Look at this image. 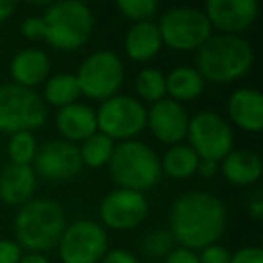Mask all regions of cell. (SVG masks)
Returning a JSON list of instances; mask_svg holds the SVG:
<instances>
[{
	"label": "cell",
	"mask_w": 263,
	"mask_h": 263,
	"mask_svg": "<svg viewBox=\"0 0 263 263\" xmlns=\"http://www.w3.org/2000/svg\"><path fill=\"white\" fill-rule=\"evenodd\" d=\"M36 155V139L31 132H18L13 134L9 141V157L13 164L29 166Z\"/></svg>",
	"instance_id": "27"
},
{
	"label": "cell",
	"mask_w": 263,
	"mask_h": 263,
	"mask_svg": "<svg viewBox=\"0 0 263 263\" xmlns=\"http://www.w3.org/2000/svg\"><path fill=\"white\" fill-rule=\"evenodd\" d=\"M204 15L211 26L218 27L226 34L236 36L254 24L258 4L254 0H209Z\"/></svg>",
	"instance_id": "14"
},
{
	"label": "cell",
	"mask_w": 263,
	"mask_h": 263,
	"mask_svg": "<svg viewBox=\"0 0 263 263\" xmlns=\"http://www.w3.org/2000/svg\"><path fill=\"white\" fill-rule=\"evenodd\" d=\"M18 263H49V261L42 254H29L26 258H20Z\"/></svg>",
	"instance_id": "39"
},
{
	"label": "cell",
	"mask_w": 263,
	"mask_h": 263,
	"mask_svg": "<svg viewBox=\"0 0 263 263\" xmlns=\"http://www.w3.org/2000/svg\"><path fill=\"white\" fill-rule=\"evenodd\" d=\"M162 38L159 26L152 22H139L132 27L126 34L124 49L126 54L136 62H148L161 51Z\"/></svg>",
	"instance_id": "20"
},
{
	"label": "cell",
	"mask_w": 263,
	"mask_h": 263,
	"mask_svg": "<svg viewBox=\"0 0 263 263\" xmlns=\"http://www.w3.org/2000/svg\"><path fill=\"white\" fill-rule=\"evenodd\" d=\"M148 112L143 103L128 96H114L96 114L98 128L108 139L130 141L146 126Z\"/></svg>",
	"instance_id": "8"
},
{
	"label": "cell",
	"mask_w": 263,
	"mask_h": 263,
	"mask_svg": "<svg viewBox=\"0 0 263 263\" xmlns=\"http://www.w3.org/2000/svg\"><path fill=\"white\" fill-rule=\"evenodd\" d=\"M36 172L51 180H67L80 175L83 162L80 150L67 141H51L34 155Z\"/></svg>",
	"instance_id": "13"
},
{
	"label": "cell",
	"mask_w": 263,
	"mask_h": 263,
	"mask_svg": "<svg viewBox=\"0 0 263 263\" xmlns=\"http://www.w3.org/2000/svg\"><path fill=\"white\" fill-rule=\"evenodd\" d=\"M117 8L126 18L139 22H148L150 16L157 13L159 6L155 0H121L117 2Z\"/></svg>",
	"instance_id": "28"
},
{
	"label": "cell",
	"mask_w": 263,
	"mask_h": 263,
	"mask_svg": "<svg viewBox=\"0 0 263 263\" xmlns=\"http://www.w3.org/2000/svg\"><path fill=\"white\" fill-rule=\"evenodd\" d=\"M56 126L60 134L65 137L67 143L70 141H87L98 130L96 112L87 105L72 103L65 106L56 116Z\"/></svg>",
	"instance_id": "16"
},
{
	"label": "cell",
	"mask_w": 263,
	"mask_h": 263,
	"mask_svg": "<svg viewBox=\"0 0 263 263\" xmlns=\"http://www.w3.org/2000/svg\"><path fill=\"white\" fill-rule=\"evenodd\" d=\"M18 241L29 251H49L60 243L65 231V215L54 200L27 202L15 220Z\"/></svg>",
	"instance_id": "3"
},
{
	"label": "cell",
	"mask_w": 263,
	"mask_h": 263,
	"mask_svg": "<svg viewBox=\"0 0 263 263\" xmlns=\"http://www.w3.org/2000/svg\"><path fill=\"white\" fill-rule=\"evenodd\" d=\"M80 94L81 92L76 76L69 72H62L52 76L47 81V87H45V99L51 105L60 106V108H65V106L76 103Z\"/></svg>",
	"instance_id": "24"
},
{
	"label": "cell",
	"mask_w": 263,
	"mask_h": 263,
	"mask_svg": "<svg viewBox=\"0 0 263 263\" xmlns=\"http://www.w3.org/2000/svg\"><path fill=\"white\" fill-rule=\"evenodd\" d=\"M45 38L56 49L74 51L83 47L94 29L92 11L81 2L65 0L58 4H49L44 15Z\"/></svg>",
	"instance_id": "5"
},
{
	"label": "cell",
	"mask_w": 263,
	"mask_h": 263,
	"mask_svg": "<svg viewBox=\"0 0 263 263\" xmlns=\"http://www.w3.org/2000/svg\"><path fill=\"white\" fill-rule=\"evenodd\" d=\"M16 4L15 2H9V0H0V22L8 20L9 16L15 13Z\"/></svg>",
	"instance_id": "37"
},
{
	"label": "cell",
	"mask_w": 263,
	"mask_h": 263,
	"mask_svg": "<svg viewBox=\"0 0 263 263\" xmlns=\"http://www.w3.org/2000/svg\"><path fill=\"white\" fill-rule=\"evenodd\" d=\"M137 94L144 99V101L157 103L164 99L166 94V78L161 70L157 69H144L137 76L136 81Z\"/></svg>",
	"instance_id": "26"
},
{
	"label": "cell",
	"mask_w": 263,
	"mask_h": 263,
	"mask_svg": "<svg viewBox=\"0 0 263 263\" xmlns=\"http://www.w3.org/2000/svg\"><path fill=\"white\" fill-rule=\"evenodd\" d=\"M47 110L33 88L18 85L0 87V132L18 134L29 132L45 123Z\"/></svg>",
	"instance_id": "6"
},
{
	"label": "cell",
	"mask_w": 263,
	"mask_h": 263,
	"mask_svg": "<svg viewBox=\"0 0 263 263\" xmlns=\"http://www.w3.org/2000/svg\"><path fill=\"white\" fill-rule=\"evenodd\" d=\"M103 263H139L134 254H130L128 251H112L105 256Z\"/></svg>",
	"instance_id": "35"
},
{
	"label": "cell",
	"mask_w": 263,
	"mask_h": 263,
	"mask_svg": "<svg viewBox=\"0 0 263 263\" xmlns=\"http://www.w3.org/2000/svg\"><path fill=\"white\" fill-rule=\"evenodd\" d=\"M22 254H20L18 243L9 240H0V263H18Z\"/></svg>",
	"instance_id": "32"
},
{
	"label": "cell",
	"mask_w": 263,
	"mask_h": 263,
	"mask_svg": "<svg viewBox=\"0 0 263 263\" xmlns=\"http://www.w3.org/2000/svg\"><path fill=\"white\" fill-rule=\"evenodd\" d=\"M49 58L40 49H26L18 52L11 62V76L15 85L31 88L40 85L49 74Z\"/></svg>",
	"instance_id": "19"
},
{
	"label": "cell",
	"mask_w": 263,
	"mask_h": 263,
	"mask_svg": "<svg viewBox=\"0 0 263 263\" xmlns=\"http://www.w3.org/2000/svg\"><path fill=\"white\" fill-rule=\"evenodd\" d=\"M204 90V78L197 69L179 67L172 70L166 78V92L173 98V101H191Z\"/></svg>",
	"instance_id": "22"
},
{
	"label": "cell",
	"mask_w": 263,
	"mask_h": 263,
	"mask_svg": "<svg viewBox=\"0 0 263 263\" xmlns=\"http://www.w3.org/2000/svg\"><path fill=\"white\" fill-rule=\"evenodd\" d=\"M229 116L240 128L258 134L263 128V96L254 88H240L229 99Z\"/></svg>",
	"instance_id": "17"
},
{
	"label": "cell",
	"mask_w": 263,
	"mask_h": 263,
	"mask_svg": "<svg viewBox=\"0 0 263 263\" xmlns=\"http://www.w3.org/2000/svg\"><path fill=\"white\" fill-rule=\"evenodd\" d=\"M197 172H200V175H204V177H208V179H209V177L215 175V172H216V162L204 161V159H200V161H198Z\"/></svg>",
	"instance_id": "38"
},
{
	"label": "cell",
	"mask_w": 263,
	"mask_h": 263,
	"mask_svg": "<svg viewBox=\"0 0 263 263\" xmlns=\"http://www.w3.org/2000/svg\"><path fill=\"white\" fill-rule=\"evenodd\" d=\"M231 263H263V251L259 247H245L231 256Z\"/></svg>",
	"instance_id": "33"
},
{
	"label": "cell",
	"mask_w": 263,
	"mask_h": 263,
	"mask_svg": "<svg viewBox=\"0 0 263 263\" xmlns=\"http://www.w3.org/2000/svg\"><path fill=\"white\" fill-rule=\"evenodd\" d=\"M114 141L108 139L103 134H94L92 137H88L87 141H83L80 150L81 162L90 168H99V166L110 162L114 154Z\"/></svg>",
	"instance_id": "25"
},
{
	"label": "cell",
	"mask_w": 263,
	"mask_h": 263,
	"mask_svg": "<svg viewBox=\"0 0 263 263\" xmlns=\"http://www.w3.org/2000/svg\"><path fill=\"white\" fill-rule=\"evenodd\" d=\"M123 62L112 51L94 52L78 70L80 92L92 99H110L123 85Z\"/></svg>",
	"instance_id": "9"
},
{
	"label": "cell",
	"mask_w": 263,
	"mask_h": 263,
	"mask_svg": "<svg viewBox=\"0 0 263 263\" xmlns=\"http://www.w3.org/2000/svg\"><path fill=\"white\" fill-rule=\"evenodd\" d=\"M254 52L240 36L220 34L211 36L198 49V74L213 83H229L240 80L251 70Z\"/></svg>",
	"instance_id": "2"
},
{
	"label": "cell",
	"mask_w": 263,
	"mask_h": 263,
	"mask_svg": "<svg viewBox=\"0 0 263 263\" xmlns=\"http://www.w3.org/2000/svg\"><path fill=\"white\" fill-rule=\"evenodd\" d=\"M191 150L204 161L218 162L233 148V132L229 124L215 112H200L187 124Z\"/></svg>",
	"instance_id": "10"
},
{
	"label": "cell",
	"mask_w": 263,
	"mask_h": 263,
	"mask_svg": "<svg viewBox=\"0 0 263 263\" xmlns=\"http://www.w3.org/2000/svg\"><path fill=\"white\" fill-rule=\"evenodd\" d=\"M198 161H200L198 155L190 146H186V144H175L164 155L162 168H164L166 175L173 177V179H187V177H191L197 172Z\"/></svg>",
	"instance_id": "23"
},
{
	"label": "cell",
	"mask_w": 263,
	"mask_h": 263,
	"mask_svg": "<svg viewBox=\"0 0 263 263\" xmlns=\"http://www.w3.org/2000/svg\"><path fill=\"white\" fill-rule=\"evenodd\" d=\"M198 259L200 263H231V254L220 245H209Z\"/></svg>",
	"instance_id": "31"
},
{
	"label": "cell",
	"mask_w": 263,
	"mask_h": 263,
	"mask_svg": "<svg viewBox=\"0 0 263 263\" xmlns=\"http://www.w3.org/2000/svg\"><path fill=\"white\" fill-rule=\"evenodd\" d=\"M172 236L184 249H205L213 245L226 229V208L209 193H186L173 204Z\"/></svg>",
	"instance_id": "1"
},
{
	"label": "cell",
	"mask_w": 263,
	"mask_h": 263,
	"mask_svg": "<svg viewBox=\"0 0 263 263\" xmlns=\"http://www.w3.org/2000/svg\"><path fill=\"white\" fill-rule=\"evenodd\" d=\"M222 172L229 182L249 186L261 177V159L251 150L229 152L223 159Z\"/></svg>",
	"instance_id": "21"
},
{
	"label": "cell",
	"mask_w": 263,
	"mask_h": 263,
	"mask_svg": "<svg viewBox=\"0 0 263 263\" xmlns=\"http://www.w3.org/2000/svg\"><path fill=\"white\" fill-rule=\"evenodd\" d=\"M166 263H200V259L193 251L180 247L170 252L168 258H166Z\"/></svg>",
	"instance_id": "34"
},
{
	"label": "cell",
	"mask_w": 263,
	"mask_h": 263,
	"mask_svg": "<svg viewBox=\"0 0 263 263\" xmlns=\"http://www.w3.org/2000/svg\"><path fill=\"white\" fill-rule=\"evenodd\" d=\"M173 243L172 233L164 229H155L150 234H146L143 240V252L150 258H161L168 254Z\"/></svg>",
	"instance_id": "29"
},
{
	"label": "cell",
	"mask_w": 263,
	"mask_h": 263,
	"mask_svg": "<svg viewBox=\"0 0 263 263\" xmlns=\"http://www.w3.org/2000/svg\"><path fill=\"white\" fill-rule=\"evenodd\" d=\"M150 130L161 143L175 144L182 141L187 134V114L179 103L173 99H161L154 103L146 117Z\"/></svg>",
	"instance_id": "15"
},
{
	"label": "cell",
	"mask_w": 263,
	"mask_h": 263,
	"mask_svg": "<svg viewBox=\"0 0 263 263\" xmlns=\"http://www.w3.org/2000/svg\"><path fill=\"white\" fill-rule=\"evenodd\" d=\"M106 251V233L99 223L80 220L67 227L60 240L63 263H98Z\"/></svg>",
	"instance_id": "11"
},
{
	"label": "cell",
	"mask_w": 263,
	"mask_h": 263,
	"mask_svg": "<svg viewBox=\"0 0 263 263\" xmlns=\"http://www.w3.org/2000/svg\"><path fill=\"white\" fill-rule=\"evenodd\" d=\"M34 172L31 166L11 164L0 175V198L9 205H24L34 191Z\"/></svg>",
	"instance_id": "18"
},
{
	"label": "cell",
	"mask_w": 263,
	"mask_h": 263,
	"mask_svg": "<svg viewBox=\"0 0 263 263\" xmlns=\"http://www.w3.org/2000/svg\"><path fill=\"white\" fill-rule=\"evenodd\" d=\"M101 220L110 229L126 231L137 227L148 215V202L143 193L116 190L101 202Z\"/></svg>",
	"instance_id": "12"
},
{
	"label": "cell",
	"mask_w": 263,
	"mask_h": 263,
	"mask_svg": "<svg viewBox=\"0 0 263 263\" xmlns=\"http://www.w3.org/2000/svg\"><path fill=\"white\" fill-rule=\"evenodd\" d=\"M112 179L123 190H152L161 177V161L148 144L139 141H124L114 148L110 159Z\"/></svg>",
	"instance_id": "4"
},
{
	"label": "cell",
	"mask_w": 263,
	"mask_h": 263,
	"mask_svg": "<svg viewBox=\"0 0 263 263\" xmlns=\"http://www.w3.org/2000/svg\"><path fill=\"white\" fill-rule=\"evenodd\" d=\"M159 33L168 47L193 51L200 49L211 38V24L200 9L177 8L162 16Z\"/></svg>",
	"instance_id": "7"
},
{
	"label": "cell",
	"mask_w": 263,
	"mask_h": 263,
	"mask_svg": "<svg viewBox=\"0 0 263 263\" xmlns=\"http://www.w3.org/2000/svg\"><path fill=\"white\" fill-rule=\"evenodd\" d=\"M22 33H24V36L29 38V40H40V38H45L44 18H36V16L26 18L22 24Z\"/></svg>",
	"instance_id": "30"
},
{
	"label": "cell",
	"mask_w": 263,
	"mask_h": 263,
	"mask_svg": "<svg viewBox=\"0 0 263 263\" xmlns=\"http://www.w3.org/2000/svg\"><path fill=\"white\" fill-rule=\"evenodd\" d=\"M249 213H251L254 220H261V216H263V198H261V193H256L254 197L251 198V202H249Z\"/></svg>",
	"instance_id": "36"
}]
</instances>
